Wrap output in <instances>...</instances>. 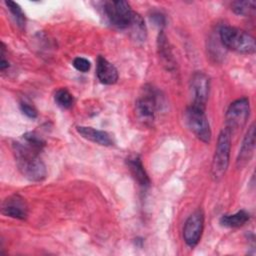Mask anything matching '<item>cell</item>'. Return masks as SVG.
Returning a JSON list of instances; mask_svg holds the SVG:
<instances>
[{"mask_svg":"<svg viewBox=\"0 0 256 256\" xmlns=\"http://www.w3.org/2000/svg\"><path fill=\"white\" fill-rule=\"evenodd\" d=\"M40 152V150L31 146L22 138L20 141L13 143V153L18 169L30 181L38 182L46 178L47 170L39 157Z\"/></svg>","mask_w":256,"mask_h":256,"instance_id":"6da1fadb","label":"cell"},{"mask_svg":"<svg viewBox=\"0 0 256 256\" xmlns=\"http://www.w3.org/2000/svg\"><path fill=\"white\" fill-rule=\"evenodd\" d=\"M219 37L224 47L241 54H253L256 50L255 39L246 31L232 27L222 26Z\"/></svg>","mask_w":256,"mask_h":256,"instance_id":"7a4b0ae2","label":"cell"},{"mask_svg":"<svg viewBox=\"0 0 256 256\" xmlns=\"http://www.w3.org/2000/svg\"><path fill=\"white\" fill-rule=\"evenodd\" d=\"M230 149L231 132L227 128H224L219 133L212 160L211 172L215 180L221 179L227 171L230 160Z\"/></svg>","mask_w":256,"mask_h":256,"instance_id":"3957f363","label":"cell"},{"mask_svg":"<svg viewBox=\"0 0 256 256\" xmlns=\"http://www.w3.org/2000/svg\"><path fill=\"white\" fill-rule=\"evenodd\" d=\"M102 8L106 18L113 26L119 29L129 28L135 12H133L128 2L123 0L105 1Z\"/></svg>","mask_w":256,"mask_h":256,"instance_id":"277c9868","label":"cell"},{"mask_svg":"<svg viewBox=\"0 0 256 256\" xmlns=\"http://www.w3.org/2000/svg\"><path fill=\"white\" fill-rule=\"evenodd\" d=\"M185 122L189 130L199 140L205 143L210 142L211 129L203 108L191 104L185 112Z\"/></svg>","mask_w":256,"mask_h":256,"instance_id":"5b68a950","label":"cell"},{"mask_svg":"<svg viewBox=\"0 0 256 256\" xmlns=\"http://www.w3.org/2000/svg\"><path fill=\"white\" fill-rule=\"evenodd\" d=\"M158 93L151 86H145L135 104V111L139 120L146 124L151 123L154 120L156 110L158 109Z\"/></svg>","mask_w":256,"mask_h":256,"instance_id":"8992f818","label":"cell"},{"mask_svg":"<svg viewBox=\"0 0 256 256\" xmlns=\"http://www.w3.org/2000/svg\"><path fill=\"white\" fill-rule=\"evenodd\" d=\"M250 114V103L246 97L232 102L226 111V126L231 133L241 129L247 122Z\"/></svg>","mask_w":256,"mask_h":256,"instance_id":"52a82bcc","label":"cell"},{"mask_svg":"<svg viewBox=\"0 0 256 256\" xmlns=\"http://www.w3.org/2000/svg\"><path fill=\"white\" fill-rule=\"evenodd\" d=\"M190 89L193 98L192 105L205 109L210 90L208 76L201 71L195 72L190 80Z\"/></svg>","mask_w":256,"mask_h":256,"instance_id":"ba28073f","label":"cell"},{"mask_svg":"<svg viewBox=\"0 0 256 256\" xmlns=\"http://www.w3.org/2000/svg\"><path fill=\"white\" fill-rule=\"evenodd\" d=\"M204 228V215L198 210L192 213L186 220L183 228V239L189 247H195L202 235Z\"/></svg>","mask_w":256,"mask_h":256,"instance_id":"9c48e42d","label":"cell"},{"mask_svg":"<svg viewBox=\"0 0 256 256\" xmlns=\"http://www.w3.org/2000/svg\"><path fill=\"white\" fill-rule=\"evenodd\" d=\"M3 215L15 219L23 220L27 217L28 208L24 199L19 195H12L7 197L1 207Z\"/></svg>","mask_w":256,"mask_h":256,"instance_id":"30bf717a","label":"cell"},{"mask_svg":"<svg viewBox=\"0 0 256 256\" xmlns=\"http://www.w3.org/2000/svg\"><path fill=\"white\" fill-rule=\"evenodd\" d=\"M254 148H255V126H254V124H252L249 127V129L242 141V144H241V147H240V150L238 153V157H237V161H236L238 168H242L250 161V159L253 155Z\"/></svg>","mask_w":256,"mask_h":256,"instance_id":"8fae6325","label":"cell"},{"mask_svg":"<svg viewBox=\"0 0 256 256\" xmlns=\"http://www.w3.org/2000/svg\"><path fill=\"white\" fill-rule=\"evenodd\" d=\"M96 75L99 81L106 85L115 84L118 80L116 67L103 56H98L96 64Z\"/></svg>","mask_w":256,"mask_h":256,"instance_id":"7c38bea8","label":"cell"},{"mask_svg":"<svg viewBox=\"0 0 256 256\" xmlns=\"http://www.w3.org/2000/svg\"><path fill=\"white\" fill-rule=\"evenodd\" d=\"M76 131L86 140L102 146H111L114 143L112 136L103 130H98L88 126H77Z\"/></svg>","mask_w":256,"mask_h":256,"instance_id":"4fadbf2b","label":"cell"},{"mask_svg":"<svg viewBox=\"0 0 256 256\" xmlns=\"http://www.w3.org/2000/svg\"><path fill=\"white\" fill-rule=\"evenodd\" d=\"M128 169L133 178L142 187H148L150 185V179L144 169L141 159L137 155H133L127 159Z\"/></svg>","mask_w":256,"mask_h":256,"instance_id":"5bb4252c","label":"cell"},{"mask_svg":"<svg viewBox=\"0 0 256 256\" xmlns=\"http://www.w3.org/2000/svg\"><path fill=\"white\" fill-rule=\"evenodd\" d=\"M157 49H158V54H159V57H160L163 65L166 67L167 70H172L175 66L174 58H173V54H172L171 48L169 46L167 37L162 30L158 34Z\"/></svg>","mask_w":256,"mask_h":256,"instance_id":"9a60e30c","label":"cell"},{"mask_svg":"<svg viewBox=\"0 0 256 256\" xmlns=\"http://www.w3.org/2000/svg\"><path fill=\"white\" fill-rule=\"evenodd\" d=\"M250 218V215L245 210L237 211L234 214H225L220 218V224L223 227L237 228L243 226Z\"/></svg>","mask_w":256,"mask_h":256,"instance_id":"2e32d148","label":"cell"},{"mask_svg":"<svg viewBox=\"0 0 256 256\" xmlns=\"http://www.w3.org/2000/svg\"><path fill=\"white\" fill-rule=\"evenodd\" d=\"M129 29H130L131 36L133 37L134 40L140 41V42L145 41L146 35H147L146 26L142 17L139 14L134 13V17L129 26Z\"/></svg>","mask_w":256,"mask_h":256,"instance_id":"e0dca14e","label":"cell"},{"mask_svg":"<svg viewBox=\"0 0 256 256\" xmlns=\"http://www.w3.org/2000/svg\"><path fill=\"white\" fill-rule=\"evenodd\" d=\"M256 8L255 1H234L231 4V9L237 15L247 16L254 13Z\"/></svg>","mask_w":256,"mask_h":256,"instance_id":"ac0fdd59","label":"cell"},{"mask_svg":"<svg viewBox=\"0 0 256 256\" xmlns=\"http://www.w3.org/2000/svg\"><path fill=\"white\" fill-rule=\"evenodd\" d=\"M54 99L56 104L63 109H68L73 104V96L65 88H61L57 90L54 95Z\"/></svg>","mask_w":256,"mask_h":256,"instance_id":"d6986e66","label":"cell"},{"mask_svg":"<svg viewBox=\"0 0 256 256\" xmlns=\"http://www.w3.org/2000/svg\"><path fill=\"white\" fill-rule=\"evenodd\" d=\"M5 5L7 6L8 10L10 11L11 15L13 16L15 22L17 23V25L20 27V28H24L25 27V15L21 9V7L13 2V1H5Z\"/></svg>","mask_w":256,"mask_h":256,"instance_id":"ffe728a7","label":"cell"},{"mask_svg":"<svg viewBox=\"0 0 256 256\" xmlns=\"http://www.w3.org/2000/svg\"><path fill=\"white\" fill-rule=\"evenodd\" d=\"M73 66L76 70L85 73V72H88L90 70L91 63L88 59H86L84 57H76L73 60Z\"/></svg>","mask_w":256,"mask_h":256,"instance_id":"44dd1931","label":"cell"},{"mask_svg":"<svg viewBox=\"0 0 256 256\" xmlns=\"http://www.w3.org/2000/svg\"><path fill=\"white\" fill-rule=\"evenodd\" d=\"M20 109L22 111V113L24 115H26L28 118H36L38 113H37V110L35 109V107L33 105H31L30 103H27V102H21L20 103Z\"/></svg>","mask_w":256,"mask_h":256,"instance_id":"7402d4cb","label":"cell"},{"mask_svg":"<svg viewBox=\"0 0 256 256\" xmlns=\"http://www.w3.org/2000/svg\"><path fill=\"white\" fill-rule=\"evenodd\" d=\"M150 18H151V21L159 27H162L165 24V17L160 12H153L152 15L150 16Z\"/></svg>","mask_w":256,"mask_h":256,"instance_id":"603a6c76","label":"cell"}]
</instances>
